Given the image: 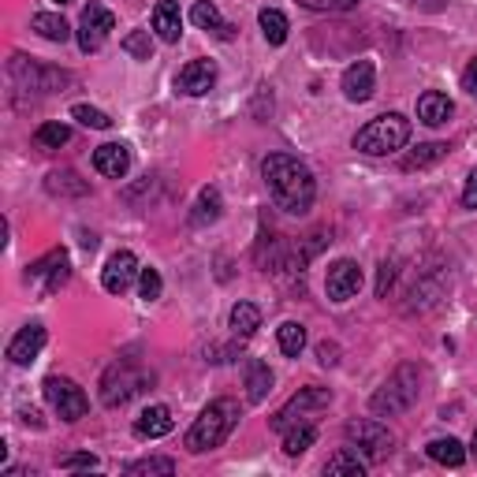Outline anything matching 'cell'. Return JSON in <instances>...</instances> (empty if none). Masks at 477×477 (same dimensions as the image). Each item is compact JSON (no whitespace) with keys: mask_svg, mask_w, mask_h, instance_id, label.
<instances>
[{"mask_svg":"<svg viewBox=\"0 0 477 477\" xmlns=\"http://www.w3.org/2000/svg\"><path fill=\"white\" fill-rule=\"evenodd\" d=\"M68 138H72V127H68V123H42L38 135H34V142H38L42 149H60Z\"/></svg>","mask_w":477,"mask_h":477,"instance_id":"cell-32","label":"cell"},{"mask_svg":"<svg viewBox=\"0 0 477 477\" xmlns=\"http://www.w3.org/2000/svg\"><path fill=\"white\" fill-rule=\"evenodd\" d=\"M325 291H329V299H332V302H351V299L362 291V269H358V262L343 258V262L329 265Z\"/></svg>","mask_w":477,"mask_h":477,"instance_id":"cell-11","label":"cell"},{"mask_svg":"<svg viewBox=\"0 0 477 477\" xmlns=\"http://www.w3.org/2000/svg\"><path fill=\"white\" fill-rule=\"evenodd\" d=\"M190 19H195V26H202V30H213L216 38H232V30L235 26H228L224 19H220V12H216V5H209V0H198L195 8H190Z\"/></svg>","mask_w":477,"mask_h":477,"instance_id":"cell-22","label":"cell"},{"mask_svg":"<svg viewBox=\"0 0 477 477\" xmlns=\"http://www.w3.org/2000/svg\"><path fill=\"white\" fill-rule=\"evenodd\" d=\"M112 30H116L112 12L93 0V5L82 12V19H79V49H82V52H98V49L109 42Z\"/></svg>","mask_w":477,"mask_h":477,"instance_id":"cell-9","label":"cell"},{"mask_svg":"<svg viewBox=\"0 0 477 477\" xmlns=\"http://www.w3.org/2000/svg\"><path fill=\"white\" fill-rule=\"evenodd\" d=\"M42 347H45V329L34 321V325H26L12 343H8V358L15 366H30L38 355H42Z\"/></svg>","mask_w":477,"mask_h":477,"instance_id":"cell-16","label":"cell"},{"mask_svg":"<svg viewBox=\"0 0 477 477\" xmlns=\"http://www.w3.org/2000/svg\"><path fill=\"white\" fill-rule=\"evenodd\" d=\"M176 86L183 93H190V98H205V93L216 86V63L213 60H190L186 68L179 72Z\"/></svg>","mask_w":477,"mask_h":477,"instance_id":"cell-14","label":"cell"},{"mask_svg":"<svg viewBox=\"0 0 477 477\" xmlns=\"http://www.w3.org/2000/svg\"><path fill=\"white\" fill-rule=\"evenodd\" d=\"M149 373L138 366V362H131V358H119V362H112L109 369H105V377H101V403L105 406H123V403H131L146 385H149Z\"/></svg>","mask_w":477,"mask_h":477,"instance_id":"cell-5","label":"cell"},{"mask_svg":"<svg viewBox=\"0 0 477 477\" xmlns=\"http://www.w3.org/2000/svg\"><path fill=\"white\" fill-rule=\"evenodd\" d=\"M347 440L355 444V452L366 455V463H380V459H388L392 455V433L380 425V422H351L347 425Z\"/></svg>","mask_w":477,"mask_h":477,"instance_id":"cell-8","label":"cell"},{"mask_svg":"<svg viewBox=\"0 0 477 477\" xmlns=\"http://www.w3.org/2000/svg\"><path fill=\"white\" fill-rule=\"evenodd\" d=\"M235 425H239V403L235 399H213L195 418V425L186 429V448L195 455L213 452L235 433Z\"/></svg>","mask_w":477,"mask_h":477,"instance_id":"cell-2","label":"cell"},{"mask_svg":"<svg viewBox=\"0 0 477 477\" xmlns=\"http://www.w3.org/2000/svg\"><path fill=\"white\" fill-rule=\"evenodd\" d=\"M228 325H232L235 336L246 339V336H253V332L262 329V310L253 306V302H235V306H232V317H228Z\"/></svg>","mask_w":477,"mask_h":477,"instance_id":"cell-24","label":"cell"},{"mask_svg":"<svg viewBox=\"0 0 477 477\" xmlns=\"http://www.w3.org/2000/svg\"><path fill=\"white\" fill-rule=\"evenodd\" d=\"M138 258L131 250H116L112 258H109V265H105V272H101V283H105V291L109 295H123L131 283L138 280Z\"/></svg>","mask_w":477,"mask_h":477,"instance_id":"cell-12","label":"cell"},{"mask_svg":"<svg viewBox=\"0 0 477 477\" xmlns=\"http://www.w3.org/2000/svg\"><path fill=\"white\" fill-rule=\"evenodd\" d=\"M329 403H332V392H329V388L310 385V388H302L299 396H291L288 403H283V406L276 410L272 429L283 433V429H291V425H299V422H313L317 410H325Z\"/></svg>","mask_w":477,"mask_h":477,"instance_id":"cell-6","label":"cell"},{"mask_svg":"<svg viewBox=\"0 0 477 477\" xmlns=\"http://www.w3.org/2000/svg\"><path fill=\"white\" fill-rule=\"evenodd\" d=\"M123 52L135 56V60H149L153 56V42H149V30H131L123 38Z\"/></svg>","mask_w":477,"mask_h":477,"instance_id":"cell-34","label":"cell"},{"mask_svg":"<svg viewBox=\"0 0 477 477\" xmlns=\"http://www.w3.org/2000/svg\"><path fill=\"white\" fill-rule=\"evenodd\" d=\"M470 452H473V459H477V433H473V448H470Z\"/></svg>","mask_w":477,"mask_h":477,"instance_id":"cell-44","label":"cell"},{"mask_svg":"<svg viewBox=\"0 0 477 477\" xmlns=\"http://www.w3.org/2000/svg\"><path fill=\"white\" fill-rule=\"evenodd\" d=\"M269 392H272V369L265 362H258V358H250L246 362V399L262 403Z\"/></svg>","mask_w":477,"mask_h":477,"instance_id":"cell-21","label":"cell"},{"mask_svg":"<svg viewBox=\"0 0 477 477\" xmlns=\"http://www.w3.org/2000/svg\"><path fill=\"white\" fill-rule=\"evenodd\" d=\"M406 138H410V119L399 112H385V116L369 119L355 135V149L366 157H388V153L403 149Z\"/></svg>","mask_w":477,"mask_h":477,"instance_id":"cell-4","label":"cell"},{"mask_svg":"<svg viewBox=\"0 0 477 477\" xmlns=\"http://www.w3.org/2000/svg\"><path fill=\"white\" fill-rule=\"evenodd\" d=\"M299 5L310 12H351L358 0H299Z\"/></svg>","mask_w":477,"mask_h":477,"instance_id":"cell-38","label":"cell"},{"mask_svg":"<svg viewBox=\"0 0 477 477\" xmlns=\"http://www.w3.org/2000/svg\"><path fill=\"white\" fill-rule=\"evenodd\" d=\"M12 75L23 79L30 86V79H34V90H60L63 82H72L68 72H56V68H38V63H30V72H26V63L23 56H12Z\"/></svg>","mask_w":477,"mask_h":477,"instance_id":"cell-17","label":"cell"},{"mask_svg":"<svg viewBox=\"0 0 477 477\" xmlns=\"http://www.w3.org/2000/svg\"><path fill=\"white\" fill-rule=\"evenodd\" d=\"M56 5H68V0H56Z\"/></svg>","mask_w":477,"mask_h":477,"instance_id":"cell-45","label":"cell"},{"mask_svg":"<svg viewBox=\"0 0 477 477\" xmlns=\"http://www.w3.org/2000/svg\"><path fill=\"white\" fill-rule=\"evenodd\" d=\"M258 23H262V34H265L269 45H283V42H288V30H291V26H288V15H283V12L262 8Z\"/></svg>","mask_w":477,"mask_h":477,"instance_id":"cell-29","label":"cell"},{"mask_svg":"<svg viewBox=\"0 0 477 477\" xmlns=\"http://www.w3.org/2000/svg\"><path fill=\"white\" fill-rule=\"evenodd\" d=\"M452 112H455V105L448 101V93L429 90V93H422V98H418V119H422V123H429V127L448 123V119H452Z\"/></svg>","mask_w":477,"mask_h":477,"instance_id":"cell-20","label":"cell"},{"mask_svg":"<svg viewBox=\"0 0 477 477\" xmlns=\"http://www.w3.org/2000/svg\"><path fill=\"white\" fill-rule=\"evenodd\" d=\"M138 291H142L146 302H157V299H161V291H165L161 272H157V269H142V272H138Z\"/></svg>","mask_w":477,"mask_h":477,"instance_id":"cell-35","label":"cell"},{"mask_svg":"<svg viewBox=\"0 0 477 477\" xmlns=\"http://www.w3.org/2000/svg\"><path fill=\"white\" fill-rule=\"evenodd\" d=\"M68 276H72L68 250H52V253H45L42 262H34V265L26 269V283H42V291H45V295L60 291L63 283H68Z\"/></svg>","mask_w":477,"mask_h":477,"instance_id":"cell-10","label":"cell"},{"mask_svg":"<svg viewBox=\"0 0 477 477\" xmlns=\"http://www.w3.org/2000/svg\"><path fill=\"white\" fill-rule=\"evenodd\" d=\"M313 440H317L313 422H299V425H291V429H283V455L299 459L302 452H310V448H313Z\"/></svg>","mask_w":477,"mask_h":477,"instance_id":"cell-25","label":"cell"},{"mask_svg":"<svg viewBox=\"0 0 477 477\" xmlns=\"http://www.w3.org/2000/svg\"><path fill=\"white\" fill-rule=\"evenodd\" d=\"M392 280H396V265H392V262H385V265H380V280H377V295H380V299H388Z\"/></svg>","mask_w":477,"mask_h":477,"instance_id":"cell-40","label":"cell"},{"mask_svg":"<svg viewBox=\"0 0 477 477\" xmlns=\"http://www.w3.org/2000/svg\"><path fill=\"white\" fill-rule=\"evenodd\" d=\"M262 176H265V186H269L272 202L283 213H291V216L310 213V205L317 198V179H313V172L299 161V157L269 153L262 161Z\"/></svg>","mask_w":477,"mask_h":477,"instance_id":"cell-1","label":"cell"},{"mask_svg":"<svg viewBox=\"0 0 477 477\" xmlns=\"http://www.w3.org/2000/svg\"><path fill=\"white\" fill-rule=\"evenodd\" d=\"M72 116H75L82 127H93V131H109V127H112V119H109L101 109H90V105H75Z\"/></svg>","mask_w":477,"mask_h":477,"instance_id":"cell-36","label":"cell"},{"mask_svg":"<svg viewBox=\"0 0 477 477\" xmlns=\"http://www.w3.org/2000/svg\"><path fill=\"white\" fill-rule=\"evenodd\" d=\"M444 157H448V146H444V142H425V146H418L415 153H406V157H403V168H406V172L429 168V165L444 161Z\"/></svg>","mask_w":477,"mask_h":477,"instance_id":"cell-30","label":"cell"},{"mask_svg":"<svg viewBox=\"0 0 477 477\" xmlns=\"http://www.w3.org/2000/svg\"><path fill=\"white\" fill-rule=\"evenodd\" d=\"M276 339H280V351H283V355H288V358H299L302 347H306V329H302L299 321H283L280 332H276Z\"/></svg>","mask_w":477,"mask_h":477,"instance_id":"cell-31","label":"cell"},{"mask_svg":"<svg viewBox=\"0 0 477 477\" xmlns=\"http://www.w3.org/2000/svg\"><path fill=\"white\" fill-rule=\"evenodd\" d=\"M317 358H321V366H336V347L321 343V347H317Z\"/></svg>","mask_w":477,"mask_h":477,"instance_id":"cell-43","label":"cell"},{"mask_svg":"<svg viewBox=\"0 0 477 477\" xmlns=\"http://www.w3.org/2000/svg\"><path fill=\"white\" fill-rule=\"evenodd\" d=\"M373 90H377V68H373V60H355L351 68L343 72V98L347 101H369L373 98Z\"/></svg>","mask_w":477,"mask_h":477,"instance_id":"cell-13","label":"cell"},{"mask_svg":"<svg viewBox=\"0 0 477 477\" xmlns=\"http://www.w3.org/2000/svg\"><path fill=\"white\" fill-rule=\"evenodd\" d=\"M93 466H98V455H90V452L63 455V459H60V470H93Z\"/></svg>","mask_w":477,"mask_h":477,"instance_id":"cell-39","label":"cell"},{"mask_svg":"<svg viewBox=\"0 0 477 477\" xmlns=\"http://www.w3.org/2000/svg\"><path fill=\"white\" fill-rule=\"evenodd\" d=\"M429 459L440 463V466H463L466 463V448L455 436H440V440L429 444Z\"/></svg>","mask_w":477,"mask_h":477,"instance_id":"cell-26","label":"cell"},{"mask_svg":"<svg viewBox=\"0 0 477 477\" xmlns=\"http://www.w3.org/2000/svg\"><path fill=\"white\" fill-rule=\"evenodd\" d=\"M153 30H157V38L176 45L179 34H183V15H179V5L176 0H157V8H153Z\"/></svg>","mask_w":477,"mask_h":477,"instance_id":"cell-18","label":"cell"},{"mask_svg":"<svg viewBox=\"0 0 477 477\" xmlns=\"http://www.w3.org/2000/svg\"><path fill=\"white\" fill-rule=\"evenodd\" d=\"M49 190H52V195H86L90 186L75 172H52L49 176Z\"/></svg>","mask_w":477,"mask_h":477,"instance_id":"cell-33","label":"cell"},{"mask_svg":"<svg viewBox=\"0 0 477 477\" xmlns=\"http://www.w3.org/2000/svg\"><path fill=\"white\" fill-rule=\"evenodd\" d=\"M463 90L466 93H477V60H470V68L463 72Z\"/></svg>","mask_w":477,"mask_h":477,"instance_id":"cell-42","label":"cell"},{"mask_svg":"<svg viewBox=\"0 0 477 477\" xmlns=\"http://www.w3.org/2000/svg\"><path fill=\"white\" fill-rule=\"evenodd\" d=\"M93 168L109 179H123L127 168H131V149L123 142H105V146L93 149Z\"/></svg>","mask_w":477,"mask_h":477,"instance_id":"cell-15","label":"cell"},{"mask_svg":"<svg viewBox=\"0 0 477 477\" xmlns=\"http://www.w3.org/2000/svg\"><path fill=\"white\" fill-rule=\"evenodd\" d=\"M172 410L168 406H149V410H142L138 415V422H135V436L138 440H161V436H168L172 433Z\"/></svg>","mask_w":477,"mask_h":477,"instance_id":"cell-19","label":"cell"},{"mask_svg":"<svg viewBox=\"0 0 477 477\" xmlns=\"http://www.w3.org/2000/svg\"><path fill=\"white\" fill-rule=\"evenodd\" d=\"M366 455H358L355 448H339L329 463H325V473H347V477H362L366 473Z\"/></svg>","mask_w":477,"mask_h":477,"instance_id":"cell-27","label":"cell"},{"mask_svg":"<svg viewBox=\"0 0 477 477\" xmlns=\"http://www.w3.org/2000/svg\"><path fill=\"white\" fill-rule=\"evenodd\" d=\"M30 26H34L45 42H68L72 38V26L63 23V15H52V12H38L30 19Z\"/></svg>","mask_w":477,"mask_h":477,"instance_id":"cell-28","label":"cell"},{"mask_svg":"<svg viewBox=\"0 0 477 477\" xmlns=\"http://www.w3.org/2000/svg\"><path fill=\"white\" fill-rule=\"evenodd\" d=\"M418 396H422V369L415 362H403V366H396V373L385 380V385L373 392L369 406H373V415L392 418V415H403V410L415 406Z\"/></svg>","mask_w":477,"mask_h":477,"instance_id":"cell-3","label":"cell"},{"mask_svg":"<svg viewBox=\"0 0 477 477\" xmlns=\"http://www.w3.org/2000/svg\"><path fill=\"white\" fill-rule=\"evenodd\" d=\"M220 209H224V202H220V190L205 186L202 195H198V202H195V213H190V224H195V228L213 224V220H220Z\"/></svg>","mask_w":477,"mask_h":477,"instance_id":"cell-23","label":"cell"},{"mask_svg":"<svg viewBox=\"0 0 477 477\" xmlns=\"http://www.w3.org/2000/svg\"><path fill=\"white\" fill-rule=\"evenodd\" d=\"M463 205L466 209H477V172L466 179V186H463Z\"/></svg>","mask_w":477,"mask_h":477,"instance_id":"cell-41","label":"cell"},{"mask_svg":"<svg viewBox=\"0 0 477 477\" xmlns=\"http://www.w3.org/2000/svg\"><path fill=\"white\" fill-rule=\"evenodd\" d=\"M127 473H176V463L172 459H161V455H153V459H138L127 466Z\"/></svg>","mask_w":477,"mask_h":477,"instance_id":"cell-37","label":"cell"},{"mask_svg":"<svg viewBox=\"0 0 477 477\" xmlns=\"http://www.w3.org/2000/svg\"><path fill=\"white\" fill-rule=\"evenodd\" d=\"M45 399L60 415V422H79V418H86V410H90L86 392L68 377H49L45 380Z\"/></svg>","mask_w":477,"mask_h":477,"instance_id":"cell-7","label":"cell"}]
</instances>
